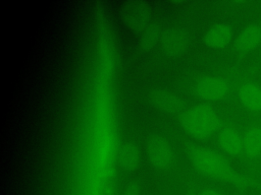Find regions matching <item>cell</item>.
I'll list each match as a JSON object with an SVG mask.
<instances>
[{"label": "cell", "instance_id": "1", "mask_svg": "<svg viewBox=\"0 0 261 195\" xmlns=\"http://www.w3.org/2000/svg\"><path fill=\"white\" fill-rule=\"evenodd\" d=\"M187 155L193 166L205 176L241 189H261L259 180L238 172L224 155L211 148L188 144Z\"/></svg>", "mask_w": 261, "mask_h": 195}, {"label": "cell", "instance_id": "2", "mask_svg": "<svg viewBox=\"0 0 261 195\" xmlns=\"http://www.w3.org/2000/svg\"><path fill=\"white\" fill-rule=\"evenodd\" d=\"M179 124L187 133L198 139L210 137L221 127L217 112L206 103L182 110L179 114Z\"/></svg>", "mask_w": 261, "mask_h": 195}, {"label": "cell", "instance_id": "3", "mask_svg": "<svg viewBox=\"0 0 261 195\" xmlns=\"http://www.w3.org/2000/svg\"><path fill=\"white\" fill-rule=\"evenodd\" d=\"M150 15L149 4L142 0H128L120 7L121 19L134 30L142 31L149 24Z\"/></svg>", "mask_w": 261, "mask_h": 195}, {"label": "cell", "instance_id": "4", "mask_svg": "<svg viewBox=\"0 0 261 195\" xmlns=\"http://www.w3.org/2000/svg\"><path fill=\"white\" fill-rule=\"evenodd\" d=\"M194 89L197 95L206 101H219L228 94L230 85L222 76L203 75L195 82Z\"/></svg>", "mask_w": 261, "mask_h": 195}, {"label": "cell", "instance_id": "5", "mask_svg": "<svg viewBox=\"0 0 261 195\" xmlns=\"http://www.w3.org/2000/svg\"><path fill=\"white\" fill-rule=\"evenodd\" d=\"M191 43V35L189 30L180 26H172L164 31L160 39V47L162 52L169 57H177L184 54Z\"/></svg>", "mask_w": 261, "mask_h": 195}, {"label": "cell", "instance_id": "6", "mask_svg": "<svg viewBox=\"0 0 261 195\" xmlns=\"http://www.w3.org/2000/svg\"><path fill=\"white\" fill-rule=\"evenodd\" d=\"M147 154L151 164L158 169L170 166L173 159V151L168 140L159 134L152 135L146 145Z\"/></svg>", "mask_w": 261, "mask_h": 195}, {"label": "cell", "instance_id": "7", "mask_svg": "<svg viewBox=\"0 0 261 195\" xmlns=\"http://www.w3.org/2000/svg\"><path fill=\"white\" fill-rule=\"evenodd\" d=\"M261 44V24L250 23L246 25L233 41V50L238 56L245 57Z\"/></svg>", "mask_w": 261, "mask_h": 195}, {"label": "cell", "instance_id": "8", "mask_svg": "<svg viewBox=\"0 0 261 195\" xmlns=\"http://www.w3.org/2000/svg\"><path fill=\"white\" fill-rule=\"evenodd\" d=\"M240 104L248 112L261 113V85L253 80L246 79L238 87Z\"/></svg>", "mask_w": 261, "mask_h": 195}, {"label": "cell", "instance_id": "9", "mask_svg": "<svg viewBox=\"0 0 261 195\" xmlns=\"http://www.w3.org/2000/svg\"><path fill=\"white\" fill-rule=\"evenodd\" d=\"M217 141L220 148L230 156L243 154V134L231 125H223L218 130Z\"/></svg>", "mask_w": 261, "mask_h": 195}, {"label": "cell", "instance_id": "10", "mask_svg": "<svg viewBox=\"0 0 261 195\" xmlns=\"http://www.w3.org/2000/svg\"><path fill=\"white\" fill-rule=\"evenodd\" d=\"M233 28L227 22H216L212 24L204 34V43L213 49H222L232 40Z\"/></svg>", "mask_w": 261, "mask_h": 195}, {"label": "cell", "instance_id": "11", "mask_svg": "<svg viewBox=\"0 0 261 195\" xmlns=\"http://www.w3.org/2000/svg\"><path fill=\"white\" fill-rule=\"evenodd\" d=\"M150 103L157 109L169 113L178 112L182 108L181 99L165 88H154L149 93Z\"/></svg>", "mask_w": 261, "mask_h": 195}, {"label": "cell", "instance_id": "12", "mask_svg": "<svg viewBox=\"0 0 261 195\" xmlns=\"http://www.w3.org/2000/svg\"><path fill=\"white\" fill-rule=\"evenodd\" d=\"M243 154L250 160L261 158V123L250 125L243 133Z\"/></svg>", "mask_w": 261, "mask_h": 195}, {"label": "cell", "instance_id": "13", "mask_svg": "<svg viewBox=\"0 0 261 195\" xmlns=\"http://www.w3.org/2000/svg\"><path fill=\"white\" fill-rule=\"evenodd\" d=\"M119 166L125 171H134L140 164V149L133 142H124L118 150Z\"/></svg>", "mask_w": 261, "mask_h": 195}, {"label": "cell", "instance_id": "14", "mask_svg": "<svg viewBox=\"0 0 261 195\" xmlns=\"http://www.w3.org/2000/svg\"><path fill=\"white\" fill-rule=\"evenodd\" d=\"M162 36L161 28L157 23H149L142 31L140 36V46L143 49L152 48L157 42H160Z\"/></svg>", "mask_w": 261, "mask_h": 195}, {"label": "cell", "instance_id": "15", "mask_svg": "<svg viewBox=\"0 0 261 195\" xmlns=\"http://www.w3.org/2000/svg\"><path fill=\"white\" fill-rule=\"evenodd\" d=\"M140 184L138 182H130L124 189L122 195H140Z\"/></svg>", "mask_w": 261, "mask_h": 195}, {"label": "cell", "instance_id": "16", "mask_svg": "<svg viewBox=\"0 0 261 195\" xmlns=\"http://www.w3.org/2000/svg\"><path fill=\"white\" fill-rule=\"evenodd\" d=\"M198 195H224V194L214 188L208 187V188H203L202 190H200Z\"/></svg>", "mask_w": 261, "mask_h": 195}, {"label": "cell", "instance_id": "17", "mask_svg": "<svg viewBox=\"0 0 261 195\" xmlns=\"http://www.w3.org/2000/svg\"><path fill=\"white\" fill-rule=\"evenodd\" d=\"M260 159H261V158H260Z\"/></svg>", "mask_w": 261, "mask_h": 195}]
</instances>
